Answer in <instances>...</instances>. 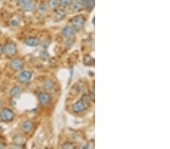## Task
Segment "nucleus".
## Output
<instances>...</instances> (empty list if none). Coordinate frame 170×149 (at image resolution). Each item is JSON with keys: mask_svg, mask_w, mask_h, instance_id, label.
<instances>
[{"mask_svg": "<svg viewBox=\"0 0 170 149\" xmlns=\"http://www.w3.org/2000/svg\"><path fill=\"white\" fill-rule=\"evenodd\" d=\"M85 19L83 15H78L74 17L72 19V26L73 28L75 30L79 31L83 28L85 24Z\"/></svg>", "mask_w": 170, "mask_h": 149, "instance_id": "nucleus-1", "label": "nucleus"}, {"mask_svg": "<svg viewBox=\"0 0 170 149\" xmlns=\"http://www.w3.org/2000/svg\"><path fill=\"white\" fill-rule=\"evenodd\" d=\"M18 3L22 10L26 12L32 11L35 8V2L33 0H18Z\"/></svg>", "mask_w": 170, "mask_h": 149, "instance_id": "nucleus-2", "label": "nucleus"}, {"mask_svg": "<svg viewBox=\"0 0 170 149\" xmlns=\"http://www.w3.org/2000/svg\"><path fill=\"white\" fill-rule=\"evenodd\" d=\"M14 117H15V113L11 109L4 108L0 112V118L4 122H10L13 120Z\"/></svg>", "mask_w": 170, "mask_h": 149, "instance_id": "nucleus-3", "label": "nucleus"}, {"mask_svg": "<svg viewBox=\"0 0 170 149\" xmlns=\"http://www.w3.org/2000/svg\"><path fill=\"white\" fill-rule=\"evenodd\" d=\"M17 51H17L16 45L13 42H9V43L6 44L3 48V52H5V54L9 56H15L17 54Z\"/></svg>", "mask_w": 170, "mask_h": 149, "instance_id": "nucleus-4", "label": "nucleus"}, {"mask_svg": "<svg viewBox=\"0 0 170 149\" xmlns=\"http://www.w3.org/2000/svg\"><path fill=\"white\" fill-rule=\"evenodd\" d=\"M88 108V103L83 100L76 102V103L73 106V111L75 113L83 112Z\"/></svg>", "mask_w": 170, "mask_h": 149, "instance_id": "nucleus-5", "label": "nucleus"}, {"mask_svg": "<svg viewBox=\"0 0 170 149\" xmlns=\"http://www.w3.org/2000/svg\"><path fill=\"white\" fill-rule=\"evenodd\" d=\"M32 78V72L30 71H23L19 74L18 80L20 83H27Z\"/></svg>", "mask_w": 170, "mask_h": 149, "instance_id": "nucleus-6", "label": "nucleus"}, {"mask_svg": "<svg viewBox=\"0 0 170 149\" xmlns=\"http://www.w3.org/2000/svg\"><path fill=\"white\" fill-rule=\"evenodd\" d=\"M11 68L14 71H20L24 68V62L20 59H14L11 63Z\"/></svg>", "mask_w": 170, "mask_h": 149, "instance_id": "nucleus-7", "label": "nucleus"}, {"mask_svg": "<svg viewBox=\"0 0 170 149\" xmlns=\"http://www.w3.org/2000/svg\"><path fill=\"white\" fill-rule=\"evenodd\" d=\"M62 34L67 39H72L75 35V30L72 26H65L62 30Z\"/></svg>", "mask_w": 170, "mask_h": 149, "instance_id": "nucleus-8", "label": "nucleus"}, {"mask_svg": "<svg viewBox=\"0 0 170 149\" xmlns=\"http://www.w3.org/2000/svg\"><path fill=\"white\" fill-rule=\"evenodd\" d=\"M33 123L30 121H24L23 124L21 125V130L22 132L25 133H28L33 130Z\"/></svg>", "mask_w": 170, "mask_h": 149, "instance_id": "nucleus-9", "label": "nucleus"}, {"mask_svg": "<svg viewBox=\"0 0 170 149\" xmlns=\"http://www.w3.org/2000/svg\"><path fill=\"white\" fill-rule=\"evenodd\" d=\"M39 100L40 103L43 106H47L50 103L51 98L50 96L46 93H40L39 95Z\"/></svg>", "mask_w": 170, "mask_h": 149, "instance_id": "nucleus-10", "label": "nucleus"}, {"mask_svg": "<svg viewBox=\"0 0 170 149\" xmlns=\"http://www.w3.org/2000/svg\"><path fill=\"white\" fill-rule=\"evenodd\" d=\"M25 44L27 46H30V47H36L39 44V40L36 38V37H30L28 38L25 41Z\"/></svg>", "mask_w": 170, "mask_h": 149, "instance_id": "nucleus-11", "label": "nucleus"}, {"mask_svg": "<svg viewBox=\"0 0 170 149\" xmlns=\"http://www.w3.org/2000/svg\"><path fill=\"white\" fill-rule=\"evenodd\" d=\"M83 5L88 11H92L95 7V0H83Z\"/></svg>", "mask_w": 170, "mask_h": 149, "instance_id": "nucleus-12", "label": "nucleus"}, {"mask_svg": "<svg viewBox=\"0 0 170 149\" xmlns=\"http://www.w3.org/2000/svg\"><path fill=\"white\" fill-rule=\"evenodd\" d=\"M21 93V87L18 86H15L11 90V91H10V95H11V97L16 98L19 96Z\"/></svg>", "mask_w": 170, "mask_h": 149, "instance_id": "nucleus-13", "label": "nucleus"}, {"mask_svg": "<svg viewBox=\"0 0 170 149\" xmlns=\"http://www.w3.org/2000/svg\"><path fill=\"white\" fill-rule=\"evenodd\" d=\"M83 62H84V64L86 66L94 65L95 63L94 59L92 58L90 55H85L84 56V59H83Z\"/></svg>", "mask_w": 170, "mask_h": 149, "instance_id": "nucleus-14", "label": "nucleus"}, {"mask_svg": "<svg viewBox=\"0 0 170 149\" xmlns=\"http://www.w3.org/2000/svg\"><path fill=\"white\" fill-rule=\"evenodd\" d=\"M66 12L64 9H61L56 12L55 14V20L57 21H59V20H61L62 19H64V17H65Z\"/></svg>", "mask_w": 170, "mask_h": 149, "instance_id": "nucleus-15", "label": "nucleus"}, {"mask_svg": "<svg viewBox=\"0 0 170 149\" xmlns=\"http://www.w3.org/2000/svg\"><path fill=\"white\" fill-rule=\"evenodd\" d=\"M82 6H83V2H81L80 0H76L72 4V9L73 11H79Z\"/></svg>", "mask_w": 170, "mask_h": 149, "instance_id": "nucleus-16", "label": "nucleus"}, {"mask_svg": "<svg viewBox=\"0 0 170 149\" xmlns=\"http://www.w3.org/2000/svg\"><path fill=\"white\" fill-rule=\"evenodd\" d=\"M59 3H60V0H49L48 5L51 9H55L58 6Z\"/></svg>", "mask_w": 170, "mask_h": 149, "instance_id": "nucleus-17", "label": "nucleus"}, {"mask_svg": "<svg viewBox=\"0 0 170 149\" xmlns=\"http://www.w3.org/2000/svg\"><path fill=\"white\" fill-rule=\"evenodd\" d=\"M53 87H54V82L52 81H47L44 84V88L46 90H51L53 88Z\"/></svg>", "mask_w": 170, "mask_h": 149, "instance_id": "nucleus-18", "label": "nucleus"}, {"mask_svg": "<svg viewBox=\"0 0 170 149\" xmlns=\"http://www.w3.org/2000/svg\"><path fill=\"white\" fill-rule=\"evenodd\" d=\"M73 0H60L61 5L62 6H68L72 3Z\"/></svg>", "mask_w": 170, "mask_h": 149, "instance_id": "nucleus-19", "label": "nucleus"}, {"mask_svg": "<svg viewBox=\"0 0 170 149\" xmlns=\"http://www.w3.org/2000/svg\"><path fill=\"white\" fill-rule=\"evenodd\" d=\"M63 148H75V145L71 142H66L62 145Z\"/></svg>", "mask_w": 170, "mask_h": 149, "instance_id": "nucleus-20", "label": "nucleus"}, {"mask_svg": "<svg viewBox=\"0 0 170 149\" xmlns=\"http://www.w3.org/2000/svg\"><path fill=\"white\" fill-rule=\"evenodd\" d=\"M46 7L44 5H40L39 7V11H40V12H44V11H46Z\"/></svg>", "mask_w": 170, "mask_h": 149, "instance_id": "nucleus-21", "label": "nucleus"}, {"mask_svg": "<svg viewBox=\"0 0 170 149\" xmlns=\"http://www.w3.org/2000/svg\"><path fill=\"white\" fill-rule=\"evenodd\" d=\"M40 55H41V56H42L43 58H48V54L46 51L42 52L41 54H40Z\"/></svg>", "mask_w": 170, "mask_h": 149, "instance_id": "nucleus-22", "label": "nucleus"}, {"mask_svg": "<svg viewBox=\"0 0 170 149\" xmlns=\"http://www.w3.org/2000/svg\"><path fill=\"white\" fill-rule=\"evenodd\" d=\"M11 25H12V26H17V25H18V22L17 21V20H13V21H12L11 23Z\"/></svg>", "mask_w": 170, "mask_h": 149, "instance_id": "nucleus-23", "label": "nucleus"}, {"mask_svg": "<svg viewBox=\"0 0 170 149\" xmlns=\"http://www.w3.org/2000/svg\"><path fill=\"white\" fill-rule=\"evenodd\" d=\"M3 147H4V146H3V145H0V148H3Z\"/></svg>", "mask_w": 170, "mask_h": 149, "instance_id": "nucleus-24", "label": "nucleus"}, {"mask_svg": "<svg viewBox=\"0 0 170 149\" xmlns=\"http://www.w3.org/2000/svg\"><path fill=\"white\" fill-rule=\"evenodd\" d=\"M1 106H2V102L0 101V107H1Z\"/></svg>", "mask_w": 170, "mask_h": 149, "instance_id": "nucleus-25", "label": "nucleus"}]
</instances>
